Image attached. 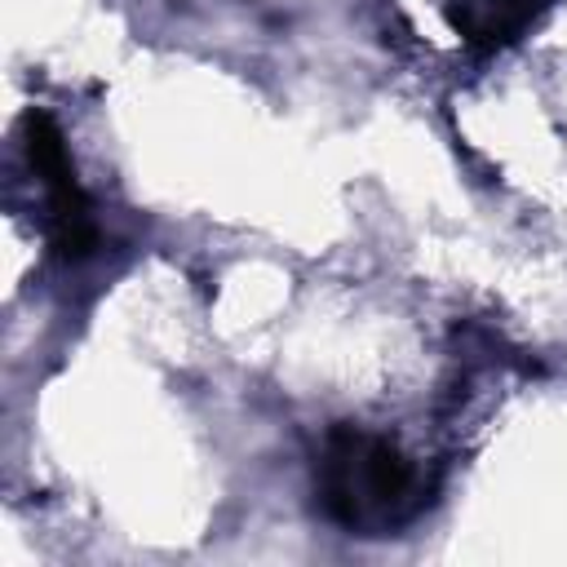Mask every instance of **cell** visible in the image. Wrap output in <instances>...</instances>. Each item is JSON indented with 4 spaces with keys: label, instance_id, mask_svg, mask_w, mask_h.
Returning a JSON list of instances; mask_svg holds the SVG:
<instances>
[{
    "label": "cell",
    "instance_id": "cell-1",
    "mask_svg": "<svg viewBox=\"0 0 567 567\" xmlns=\"http://www.w3.org/2000/svg\"><path fill=\"white\" fill-rule=\"evenodd\" d=\"M412 496V465L399 456L390 439L337 430L328 443L323 470V505L337 523L359 527L368 514L394 518V509Z\"/></svg>",
    "mask_w": 567,
    "mask_h": 567
}]
</instances>
